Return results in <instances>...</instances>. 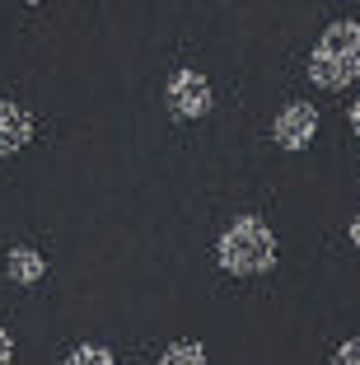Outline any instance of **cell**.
Instances as JSON below:
<instances>
[{
    "mask_svg": "<svg viewBox=\"0 0 360 365\" xmlns=\"http://www.w3.org/2000/svg\"><path fill=\"white\" fill-rule=\"evenodd\" d=\"M318 131V108L314 103H286L272 118V140L281 150H304Z\"/></svg>",
    "mask_w": 360,
    "mask_h": 365,
    "instance_id": "obj_4",
    "label": "cell"
},
{
    "mask_svg": "<svg viewBox=\"0 0 360 365\" xmlns=\"http://www.w3.org/2000/svg\"><path fill=\"white\" fill-rule=\"evenodd\" d=\"M309 80L318 89H346L360 80V24L337 19L318 33L314 52H309Z\"/></svg>",
    "mask_w": 360,
    "mask_h": 365,
    "instance_id": "obj_1",
    "label": "cell"
},
{
    "mask_svg": "<svg viewBox=\"0 0 360 365\" xmlns=\"http://www.w3.org/2000/svg\"><path fill=\"white\" fill-rule=\"evenodd\" d=\"M61 365H117V356L108 351L103 342H80V346H75V351L66 356Z\"/></svg>",
    "mask_w": 360,
    "mask_h": 365,
    "instance_id": "obj_8",
    "label": "cell"
},
{
    "mask_svg": "<svg viewBox=\"0 0 360 365\" xmlns=\"http://www.w3.org/2000/svg\"><path fill=\"white\" fill-rule=\"evenodd\" d=\"M164 98H169V113L182 122H197L211 113L215 94H211V80L197 71V66H182V71H173L169 85H164Z\"/></svg>",
    "mask_w": 360,
    "mask_h": 365,
    "instance_id": "obj_3",
    "label": "cell"
},
{
    "mask_svg": "<svg viewBox=\"0 0 360 365\" xmlns=\"http://www.w3.org/2000/svg\"><path fill=\"white\" fill-rule=\"evenodd\" d=\"M351 131H356V140H360V98L351 103Z\"/></svg>",
    "mask_w": 360,
    "mask_h": 365,
    "instance_id": "obj_12",
    "label": "cell"
},
{
    "mask_svg": "<svg viewBox=\"0 0 360 365\" xmlns=\"http://www.w3.org/2000/svg\"><path fill=\"white\" fill-rule=\"evenodd\" d=\"M5 272H10V281H19V286H38V281L47 277V258L38 253V248L19 244L5 253Z\"/></svg>",
    "mask_w": 360,
    "mask_h": 365,
    "instance_id": "obj_6",
    "label": "cell"
},
{
    "mask_svg": "<svg viewBox=\"0 0 360 365\" xmlns=\"http://www.w3.org/2000/svg\"><path fill=\"white\" fill-rule=\"evenodd\" d=\"M24 5H52V0H24Z\"/></svg>",
    "mask_w": 360,
    "mask_h": 365,
    "instance_id": "obj_13",
    "label": "cell"
},
{
    "mask_svg": "<svg viewBox=\"0 0 360 365\" xmlns=\"http://www.w3.org/2000/svg\"><path fill=\"white\" fill-rule=\"evenodd\" d=\"M10 361H14V337L0 328V365H10Z\"/></svg>",
    "mask_w": 360,
    "mask_h": 365,
    "instance_id": "obj_10",
    "label": "cell"
},
{
    "mask_svg": "<svg viewBox=\"0 0 360 365\" xmlns=\"http://www.w3.org/2000/svg\"><path fill=\"white\" fill-rule=\"evenodd\" d=\"M33 140V113L14 98H0V160L19 155Z\"/></svg>",
    "mask_w": 360,
    "mask_h": 365,
    "instance_id": "obj_5",
    "label": "cell"
},
{
    "mask_svg": "<svg viewBox=\"0 0 360 365\" xmlns=\"http://www.w3.org/2000/svg\"><path fill=\"white\" fill-rule=\"evenodd\" d=\"M215 262L230 277H262L276 267V235L262 215H239L215 244Z\"/></svg>",
    "mask_w": 360,
    "mask_h": 365,
    "instance_id": "obj_2",
    "label": "cell"
},
{
    "mask_svg": "<svg viewBox=\"0 0 360 365\" xmlns=\"http://www.w3.org/2000/svg\"><path fill=\"white\" fill-rule=\"evenodd\" d=\"M159 365H206V346L202 342H169L159 351Z\"/></svg>",
    "mask_w": 360,
    "mask_h": 365,
    "instance_id": "obj_7",
    "label": "cell"
},
{
    "mask_svg": "<svg viewBox=\"0 0 360 365\" xmlns=\"http://www.w3.org/2000/svg\"><path fill=\"white\" fill-rule=\"evenodd\" d=\"M346 239L356 244V253H360V215H351V225H346Z\"/></svg>",
    "mask_w": 360,
    "mask_h": 365,
    "instance_id": "obj_11",
    "label": "cell"
},
{
    "mask_svg": "<svg viewBox=\"0 0 360 365\" xmlns=\"http://www.w3.org/2000/svg\"><path fill=\"white\" fill-rule=\"evenodd\" d=\"M332 365H360V337H346L332 356Z\"/></svg>",
    "mask_w": 360,
    "mask_h": 365,
    "instance_id": "obj_9",
    "label": "cell"
}]
</instances>
